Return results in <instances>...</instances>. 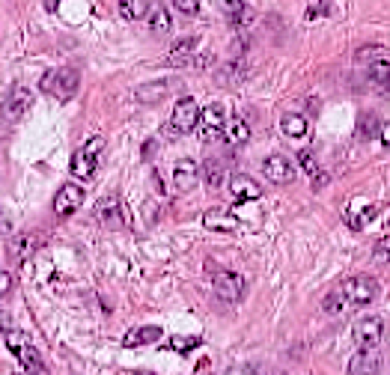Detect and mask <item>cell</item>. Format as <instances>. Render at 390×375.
<instances>
[{"label": "cell", "instance_id": "52a82bcc", "mask_svg": "<svg viewBox=\"0 0 390 375\" xmlns=\"http://www.w3.org/2000/svg\"><path fill=\"white\" fill-rule=\"evenodd\" d=\"M33 101V93L27 87H21V83H15V87L9 90V96L4 98V105H0V116H4V123H19V119L27 113Z\"/></svg>", "mask_w": 390, "mask_h": 375}, {"label": "cell", "instance_id": "44dd1931", "mask_svg": "<svg viewBox=\"0 0 390 375\" xmlns=\"http://www.w3.org/2000/svg\"><path fill=\"white\" fill-rule=\"evenodd\" d=\"M250 140V125H247V119L242 116H230L227 119V128H224V143L230 146H242Z\"/></svg>", "mask_w": 390, "mask_h": 375}, {"label": "cell", "instance_id": "e575fe53", "mask_svg": "<svg viewBox=\"0 0 390 375\" xmlns=\"http://www.w3.org/2000/svg\"><path fill=\"white\" fill-rule=\"evenodd\" d=\"M372 257H376L379 262H387V260H390V235H384L381 242L376 245V250H372Z\"/></svg>", "mask_w": 390, "mask_h": 375}, {"label": "cell", "instance_id": "4fadbf2b", "mask_svg": "<svg viewBox=\"0 0 390 375\" xmlns=\"http://www.w3.org/2000/svg\"><path fill=\"white\" fill-rule=\"evenodd\" d=\"M381 372V354L376 349L358 351L349 357V375H379Z\"/></svg>", "mask_w": 390, "mask_h": 375}, {"label": "cell", "instance_id": "7a4b0ae2", "mask_svg": "<svg viewBox=\"0 0 390 375\" xmlns=\"http://www.w3.org/2000/svg\"><path fill=\"white\" fill-rule=\"evenodd\" d=\"M101 149H105V140H101V138H90L87 143L75 152V158H72V176L75 179H81V182H90L93 179L96 167H98Z\"/></svg>", "mask_w": 390, "mask_h": 375}, {"label": "cell", "instance_id": "4316f807", "mask_svg": "<svg viewBox=\"0 0 390 375\" xmlns=\"http://www.w3.org/2000/svg\"><path fill=\"white\" fill-rule=\"evenodd\" d=\"M19 361L24 364V372H27V375H45V364H42L39 351L33 349V346H24V349L19 351Z\"/></svg>", "mask_w": 390, "mask_h": 375}, {"label": "cell", "instance_id": "e0dca14e", "mask_svg": "<svg viewBox=\"0 0 390 375\" xmlns=\"http://www.w3.org/2000/svg\"><path fill=\"white\" fill-rule=\"evenodd\" d=\"M202 227L212 232H235L239 230V217L230 215L227 209H209L202 215Z\"/></svg>", "mask_w": 390, "mask_h": 375}, {"label": "cell", "instance_id": "5bb4252c", "mask_svg": "<svg viewBox=\"0 0 390 375\" xmlns=\"http://www.w3.org/2000/svg\"><path fill=\"white\" fill-rule=\"evenodd\" d=\"M96 217L101 220L105 227H111V230H116V227H123L125 224V217H123V202H120V197H105L96 206Z\"/></svg>", "mask_w": 390, "mask_h": 375}, {"label": "cell", "instance_id": "ffe728a7", "mask_svg": "<svg viewBox=\"0 0 390 375\" xmlns=\"http://www.w3.org/2000/svg\"><path fill=\"white\" fill-rule=\"evenodd\" d=\"M280 128L289 140H307L310 138V123H307V116H301V113H283Z\"/></svg>", "mask_w": 390, "mask_h": 375}, {"label": "cell", "instance_id": "4dcf8cb0", "mask_svg": "<svg viewBox=\"0 0 390 375\" xmlns=\"http://www.w3.org/2000/svg\"><path fill=\"white\" fill-rule=\"evenodd\" d=\"M381 125L384 123H379L376 116H369V113L361 116V134H364V138H376V134H381Z\"/></svg>", "mask_w": 390, "mask_h": 375}, {"label": "cell", "instance_id": "b9f144b4", "mask_svg": "<svg viewBox=\"0 0 390 375\" xmlns=\"http://www.w3.org/2000/svg\"><path fill=\"white\" fill-rule=\"evenodd\" d=\"M271 375H286V372H271Z\"/></svg>", "mask_w": 390, "mask_h": 375}, {"label": "cell", "instance_id": "603a6c76", "mask_svg": "<svg viewBox=\"0 0 390 375\" xmlns=\"http://www.w3.org/2000/svg\"><path fill=\"white\" fill-rule=\"evenodd\" d=\"M158 339H161V328L143 325V328H131V331L123 337V346H125V349H138V346H146V343H158Z\"/></svg>", "mask_w": 390, "mask_h": 375}, {"label": "cell", "instance_id": "5b68a950", "mask_svg": "<svg viewBox=\"0 0 390 375\" xmlns=\"http://www.w3.org/2000/svg\"><path fill=\"white\" fill-rule=\"evenodd\" d=\"M224 128H227L224 105H206L202 108V113H200V138H202V143L224 140Z\"/></svg>", "mask_w": 390, "mask_h": 375}, {"label": "cell", "instance_id": "ba28073f", "mask_svg": "<svg viewBox=\"0 0 390 375\" xmlns=\"http://www.w3.org/2000/svg\"><path fill=\"white\" fill-rule=\"evenodd\" d=\"M212 286H215V295L220 301H230V304H235L245 295V280H242V274H235V271H215Z\"/></svg>", "mask_w": 390, "mask_h": 375}, {"label": "cell", "instance_id": "7c38bea8", "mask_svg": "<svg viewBox=\"0 0 390 375\" xmlns=\"http://www.w3.org/2000/svg\"><path fill=\"white\" fill-rule=\"evenodd\" d=\"M197 182H200V167H197V161L179 158V161L173 164V188H176L179 194H188V191H194V188H197Z\"/></svg>", "mask_w": 390, "mask_h": 375}, {"label": "cell", "instance_id": "f35d334b", "mask_svg": "<svg viewBox=\"0 0 390 375\" xmlns=\"http://www.w3.org/2000/svg\"><path fill=\"white\" fill-rule=\"evenodd\" d=\"M379 138H381L384 149H390V123H384V125H381V134H379Z\"/></svg>", "mask_w": 390, "mask_h": 375}, {"label": "cell", "instance_id": "74e56055", "mask_svg": "<svg viewBox=\"0 0 390 375\" xmlns=\"http://www.w3.org/2000/svg\"><path fill=\"white\" fill-rule=\"evenodd\" d=\"M6 232H12V220L4 209H0V235H6Z\"/></svg>", "mask_w": 390, "mask_h": 375}, {"label": "cell", "instance_id": "6da1fadb", "mask_svg": "<svg viewBox=\"0 0 390 375\" xmlns=\"http://www.w3.org/2000/svg\"><path fill=\"white\" fill-rule=\"evenodd\" d=\"M200 105H197V98L191 96H185L179 98L176 105H173V113H170V123H167V131H173V134H188L194 128H200Z\"/></svg>", "mask_w": 390, "mask_h": 375}, {"label": "cell", "instance_id": "30bf717a", "mask_svg": "<svg viewBox=\"0 0 390 375\" xmlns=\"http://www.w3.org/2000/svg\"><path fill=\"white\" fill-rule=\"evenodd\" d=\"M381 212V206L379 202H366V200H354V202H349L346 206V212H343V217H346V224L351 227V230H364L372 217H376Z\"/></svg>", "mask_w": 390, "mask_h": 375}, {"label": "cell", "instance_id": "ab89813d", "mask_svg": "<svg viewBox=\"0 0 390 375\" xmlns=\"http://www.w3.org/2000/svg\"><path fill=\"white\" fill-rule=\"evenodd\" d=\"M155 155V140H146L143 143V158H152Z\"/></svg>", "mask_w": 390, "mask_h": 375}, {"label": "cell", "instance_id": "3957f363", "mask_svg": "<svg viewBox=\"0 0 390 375\" xmlns=\"http://www.w3.org/2000/svg\"><path fill=\"white\" fill-rule=\"evenodd\" d=\"M78 87H81V75L75 69H69V66L45 75V81H42V90L51 93L54 98H60V101H69L78 93Z\"/></svg>", "mask_w": 390, "mask_h": 375}, {"label": "cell", "instance_id": "83f0119b", "mask_svg": "<svg viewBox=\"0 0 390 375\" xmlns=\"http://www.w3.org/2000/svg\"><path fill=\"white\" fill-rule=\"evenodd\" d=\"M224 164H220V161H206V167H202V179H206V185L212 188V191H215V188H220V185H224Z\"/></svg>", "mask_w": 390, "mask_h": 375}, {"label": "cell", "instance_id": "9c48e42d", "mask_svg": "<svg viewBox=\"0 0 390 375\" xmlns=\"http://www.w3.org/2000/svg\"><path fill=\"white\" fill-rule=\"evenodd\" d=\"M81 202H83V188L75 185V182L63 185L57 191V197H54V215L57 217H69V215H75L81 209Z\"/></svg>", "mask_w": 390, "mask_h": 375}, {"label": "cell", "instance_id": "d6a6232c", "mask_svg": "<svg viewBox=\"0 0 390 375\" xmlns=\"http://www.w3.org/2000/svg\"><path fill=\"white\" fill-rule=\"evenodd\" d=\"M6 346H9V351H15V354H19L24 346H30L27 343V337L21 334V331H6Z\"/></svg>", "mask_w": 390, "mask_h": 375}, {"label": "cell", "instance_id": "2e32d148", "mask_svg": "<svg viewBox=\"0 0 390 375\" xmlns=\"http://www.w3.org/2000/svg\"><path fill=\"white\" fill-rule=\"evenodd\" d=\"M197 45H200L197 36L179 39V42L170 48V54H167V66H173V69H179V66H191V63H194V54H197Z\"/></svg>", "mask_w": 390, "mask_h": 375}, {"label": "cell", "instance_id": "836d02e7", "mask_svg": "<svg viewBox=\"0 0 390 375\" xmlns=\"http://www.w3.org/2000/svg\"><path fill=\"white\" fill-rule=\"evenodd\" d=\"M170 346H173L176 351H191L194 346H200V339H197V337H173Z\"/></svg>", "mask_w": 390, "mask_h": 375}, {"label": "cell", "instance_id": "1f68e13d", "mask_svg": "<svg viewBox=\"0 0 390 375\" xmlns=\"http://www.w3.org/2000/svg\"><path fill=\"white\" fill-rule=\"evenodd\" d=\"M220 6H224V12L230 15L232 21H242L245 19V4H242V0H220Z\"/></svg>", "mask_w": 390, "mask_h": 375}, {"label": "cell", "instance_id": "8d00e7d4", "mask_svg": "<svg viewBox=\"0 0 390 375\" xmlns=\"http://www.w3.org/2000/svg\"><path fill=\"white\" fill-rule=\"evenodd\" d=\"M12 286H15V277L9 274V271H0V301L12 292Z\"/></svg>", "mask_w": 390, "mask_h": 375}, {"label": "cell", "instance_id": "ac0fdd59", "mask_svg": "<svg viewBox=\"0 0 390 375\" xmlns=\"http://www.w3.org/2000/svg\"><path fill=\"white\" fill-rule=\"evenodd\" d=\"M167 93H170V83L167 81H146L134 90V98H138L140 105H158V101L167 98Z\"/></svg>", "mask_w": 390, "mask_h": 375}, {"label": "cell", "instance_id": "d4e9b609", "mask_svg": "<svg viewBox=\"0 0 390 375\" xmlns=\"http://www.w3.org/2000/svg\"><path fill=\"white\" fill-rule=\"evenodd\" d=\"M149 0H120V15L125 21H140L149 15Z\"/></svg>", "mask_w": 390, "mask_h": 375}, {"label": "cell", "instance_id": "f546056e", "mask_svg": "<svg viewBox=\"0 0 390 375\" xmlns=\"http://www.w3.org/2000/svg\"><path fill=\"white\" fill-rule=\"evenodd\" d=\"M242 63L239 60H230L224 69H220V83H235V81H242Z\"/></svg>", "mask_w": 390, "mask_h": 375}, {"label": "cell", "instance_id": "9a60e30c", "mask_svg": "<svg viewBox=\"0 0 390 375\" xmlns=\"http://www.w3.org/2000/svg\"><path fill=\"white\" fill-rule=\"evenodd\" d=\"M230 194H232L235 202H250V200H260L262 197V188H260V182H253L250 176L239 173V176L230 179Z\"/></svg>", "mask_w": 390, "mask_h": 375}, {"label": "cell", "instance_id": "8fae6325", "mask_svg": "<svg viewBox=\"0 0 390 375\" xmlns=\"http://www.w3.org/2000/svg\"><path fill=\"white\" fill-rule=\"evenodd\" d=\"M262 173H265L268 182H274V185H289L295 179V167L286 155H268L262 161Z\"/></svg>", "mask_w": 390, "mask_h": 375}, {"label": "cell", "instance_id": "60d3db41", "mask_svg": "<svg viewBox=\"0 0 390 375\" xmlns=\"http://www.w3.org/2000/svg\"><path fill=\"white\" fill-rule=\"evenodd\" d=\"M227 375H257V369H250V366H239V369H230Z\"/></svg>", "mask_w": 390, "mask_h": 375}, {"label": "cell", "instance_id": "d590c367", "mask_svg": "<svg viewBox=\"0 0 390 375\" xmlns=\"http://www.w3.org/2000/svg\"><path fill=\"white\" fill-rule=\"evenodd\" d=\"M173 6H176L182 15H197V12H200V0H173Z\"/></svg>", "mask_w": 390, "mask_h": 375}, {"label": "cell", "instance_id": "484cf974", "mask_svg": "<svg viewBox=\"0 0 390 375\" xmlns=\"http://www.w3.org/2000/svg\"><path fill=\"white\" fill-rule=\"evenodd\" d=\"M366 75H369L372 83H379V87H387V83H390V60H384V57L369 60V63H366Z\"/></svg>", "mask_w": 390, "mask_h": 375}, {"label": "cell", "instance_id": "7402d4cb", "mask_svg": "<svg viewBox=\"0 0 390 375\" xmlns=\"http://www.w3.org/2000/svg\"><path fill=\"white\" fill-rule=\"evenodd\" d=\"M298 164H301V170H304V173L310 176L313 188H322V185L328 182V173H325V170H322V164L316 161V155H313L310 149H301V152H298Z\"/></svg>", "mask_w": 390, "mask_h": 375}, {"label": "cell", "instance_id": "cb8c5ba5", "mask_svg": "<svg viewBox=\"0 0 390 375\" xmlns=\"http://www.w3.org/2000/svg\"><path fill=\"white\" fill-rule=\"evenodd\" d=\"M146 24H149V33H155V36H164V33H170L173 21H170V12H167L161 4H155L146 15Z\"/></svg>", "mask_w": 390, "mask_h": 375}, {"label": "cell", "instance_id": "8992f818", "mask_svg": "<svg viewBox=\"0 0 390 375\" xmlns=\"http://www.w3.org/2000/svg\"><path fill=\"white\" fill-rule=\"evenodd\" d=\"M351 337H354V343H358V349H364V351L376 349L384 337V322L379 316H364V319L354 322Z\"/></svg>", "mask_w": 390, "mask_h": 375}, {"label": "cell", "instance_id": "277c9868", "mask_svg": "<svg viewBox=\"0 0 390 375\" xmlns=\"http://www.w3.org/2000/svg\"><path fill=\"white\" fill-rule=\"evenodd\" d=\"M340 292H343V298L349 301V307H366V304L376 301L379 283L372 280V277H366V274H354V277L343 280Z\"/></svg>", "mask_w": 390, "mask_h": 375}, {"label": "cell", "instance_id": "d6986e66", "mask_svg": "<svg viewBox=\"0 0 390 375\" xmlns=\"http://www.w3.org/2000/svg\"><path fill=\"white\" fill-rule=\"evenodd\" d=\"M39 247H42V235H39V232H24V235H19V238H15V242L9 245V253H12V257L19 260V262H24V260H30Z\"/></svg>", "mask_w": 390, "mask_h": 375}, {"label": "cell", "instance_id": "f1b7e54d", "mask_svg": "<svg viewBox=\"0 0 390 375\" xmlns=\"http://www.w3.org/2000/svg\"><path fill=\"white\" fill-rule=\"evenodd\" d=\"M322 307H325V313H343L346 307H349V301L343 298L340 289H337V292H331L325 301H322Z\"/></svg>", "mask_w": 390, "mask_h": 375}, {"label": "cell", "instance_id": "7bdbcfd3", "mask_svg": "<svg viewBox=\"0 0 390 375\" xmlns=\"http://www.w3.org/2000/svg\"><path fill=\"white\" fill-rule=\"evenodd\" d=\"M15 375H27V372H15Z\"/></svg>", "mask_w": 390, "mask_h": 375}]
</instances>
